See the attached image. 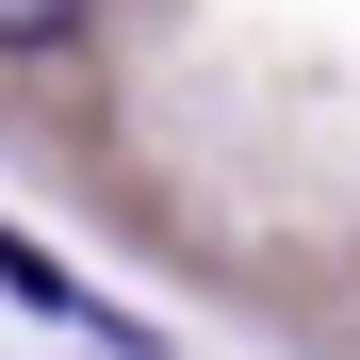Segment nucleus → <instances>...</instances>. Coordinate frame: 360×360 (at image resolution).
Segmentation results:
<instances>
[{"label": "nucleus", "instance_id": "f257e3e1", "mask_svg": "<svg viewBox=\"0 0 360 360\" xmlns=\"http://www.w3.org/2000/svg\"><path fill=\"white\" fill-rule=\"evenodd\" d=\"M82 33V0H0V49H66Z\"/></svg>", "mask_w": 360, "mask_h": 360}]
</instances>
